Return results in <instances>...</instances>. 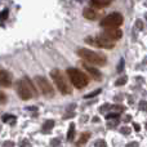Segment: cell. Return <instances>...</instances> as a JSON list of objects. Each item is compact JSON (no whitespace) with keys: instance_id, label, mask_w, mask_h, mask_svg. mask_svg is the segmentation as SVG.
I'll return each mask as SVG.
<instances>
[{"instance_id":"obj_1","label":"cell","mask_w":147,"mask_h":147,"mask_svg":"<svg viewBox=\"0 0 147 147\" xmlns=\"http://www.w3.org/2000/svg\"><path fill=\"white\" fill-rule=\"evenodd\" d=\"M51 76H52V80L54 81V84L57 85L58 90L61 92L62 94H71L72 93V86L71 84L67 81L66 76L62 74L61 70L58 69H53L51 70Z\"/></svg>"},{"instance_id":"obj_2","label":"cell","mask_w":147,"mask_h":147,"mask_svg":"<svg viewBox=\"0 0 147 147\" xmlns=\"http://www.w3.org/2000/svg\"><path fill=\"white\" fill-rule=\"evenodd\" d=\"M16 88H17L18 96H20L22 99H25V101L30 99L31 97H36V96H38V93H36V90H35V88H34L32 83L28 80L27 76H25L22 80H18Z\"/></svg>"},{"instance_id":"obj_3","label":"cell","mask_w":147,"mask_h":147,"mask_svg":"<svg viewBox=\"0 0 147 147\" xmlns=\"http://www.w3.org/2000/svg\"><path fill=\"white\" fill-rule=\"evenodd\" d=\"M78 54L83 59H85L86 62H90L92 65H96V66H105L106 65V57L103 54H99L97 52L90 51V49L80 48L78 51Z\"/></svg>"},{"instance_id":"obj_4","label":"cell","mask_w":147,"mask_h":147,"mask_svg":"<svg viewBox=\"0 0 147 147\" xmlns=\"http://www.w3.org/2000/svg\"><path fill=\"white\" fill-rule=\"evenodd\" d=\"M66 72H67V76L70 78V81L72 83V85L75 86V88L83 89V88H85V86L89 84L88 76H86L84 72H81L80 70L70 67V69H67Z\"/></svg>"},{"instance_id":"obj_5","label":"cell","mask_w":147,"mask_h":147,"mask_svg":"<svg viewBox=\"0 0 147 147\" xmlns=\"http://www.w3.org/2000/svg\"><path fill=\"white\" fill-rule=\"evenodd\" d=\"M85 43H88L89 45L98 47V48H105V49H112L115 47V43L111 40V39L107 38L105 34L96 36V38L88 36V38H85Z\"/></svg>"},{"instance_id":"obj_6","label":"cell","mask_w":147,"mask_h":147,"mask_svg":"<svg viewBox=\"0 0 147 147\" xmlns=\"http://www.w3.org/2000/svg\"><path fill=\"white\" fill-rule=\"evenodd\" d=\"M34 81H35L36 85L39 86V89H40V92L43 93L44 97H47V98H53L54 89H53V86H52V84L49 83L44 76H35Z\"/></svg>"},{"instance_id":"obj_7","label":"cell","mask_w":147,"mask_h":147,"mask_svg":"<svg viewBox=\"0 0 147 147\" xmlns=\"http://www.w3.org/2000/svg\"><path fill=\"white\" fill-rule=\"evenodd\" d=\"M123 21H124V18L120 13H111L101 21V26L106 28H117L119 26L123 25Z\"/></svg>"},{"instance_id":"obj_8","label":"cell","mask_w":147,"mask_h":147,"mask_svg":"<svg viewBox=\"0 0 147 147\" xmlns=\"http://www.w3.org/2000/svg\"><path fill=\"white\" fill-rule=\"evenodd\" d=\"M10 84H12V76H10V74L8 71H5V70H1L0 71V85L3 88H8V86H10Z\"/></svg>"},{"instance_id":"obj_9","label":"cell","mask_w":147,"mask_h":147,"mask_svg":"<svg viewBox=\"0 0 147 147\" xmlns=\"http://www.w3.org/2000/svg\"><path fill=\"white\" fill-rule=\"evenodd\" d=\"M105 35L114 41V40H117V39L121 38L123 32H121V30H119V28H106V31H105Z\"/></svg>"},{"instance_id":"obj_10","label":"cell","mask_w":147,"mask_h":147,"mask_svg":"<svg viewBox=\"0 0 147 147\" xmlns=\"http://www.w3.org/2000/svg\"><path fill=\"white\" fill-rule=\"evenodd\" d=\"M83 67H84V69H85L89 74H90L92 76H93V79H96V80H101V79H102L101 72H99L98 70L96 69V67L90 66V65H88V63H83Z\"/></svg>"},{"instance_id":"obj_11","label":"cell","mask_w":147,"mask_h":147,"mask_svg":"<svg viewBox=\"0 0 147 147\" xmlns=\"http://www.w3.org/2000/svg\"><path fill=\"white\" fill-rule=\"evenodd\" d=\"M83 16L86 18V20H94L97 17V13L93 8H85L83 10Z\"/></svg>"},{"instance_id":"obj_12","label":"cell","mask_w":147,"mask_h":147,"mask_svg":"<svg viewBox=\"0 0 147 147\" xmlns=\"http://www.w3.org/2000/svg\"><path fill=\"white\" fill-rule=\"evenodd\" d=\"M53 127H54V120H47L43 124V127H41V132L47 134V133H49L53 129Z\"/></svg>"},{"instance_id":"obj_13","label":"cell","mask_w":147,"mask_h":147,"mask_svg":"<svg viewBox=\"0 0 147 147\" xmlns=\"http://www.w3.org/2000/svg\"><path fill=\"white\" fill-rule=\"evenodd\" d=\"M109 114H123V112L125 111V107L124 106H121V105H114V106H111L110 107V110H109Z\"/></svg>"},{"instance_id":"obj_14","label":"cell","mask_w":147,"mask_h":147,"mask_svg":"<svg viewBox=\"0 0 147 147\" xmlns=\"http://www.w3.org/2000/svg\"><path fill=\"white\" fill-rule=\"evenodd\" d=\"M111 4L110 1H97V0H90L89 5L92 8H105V7H109Z\"/></svg>"},{"instance_id":"obj_15","label":"cell","mask_w":147,"mask_h":147,"mask_svg":"<svg viewBox=\"0 0 147 147\" xmlns=\"http://www.w3.org/2000/svg\"><path fill=\"white\" fill-rule=\"evenodd\" d=\"M89 138H90V133H89V132L83 133V134L80 136V138H79L78 143H76V145H78V147H81L83 145H85V143H86V141H88Z\"/></svg>"},{"instance_id":"obj_16","label":"cell","mask_w":147,"mask_h":147,"mask_svg":"<svg viewBox=\"0 0 147 147\" xmlns=\"http://www.w3.org/2000/svg\"><path fill=\"white\" fill-rule=\"evenodd\" d=\"M1 120H3V123H9L10 125H14L16 116H13V115H10V114H5L1 116Z\"/></svg>"},{"instance_id":"obj_17","label":"cell","mask_w":147,"mask_h":147,"mask_svg":"<svg viewBox=\"0 0 147 147\" xmlns=\"http://www.w3.org/2000/svg\"><path fill=\"white\" fill-rule=\"evenodd\" d=\"M74 136H75V124H70L69 127V132H67V141L71 142Z\"/></svg>"},{"instance_id":"obj_18","label":"cell","mask_w":147,"mask_h":147,"mask_svg":"<svg viewBox=\"0 0 147 147\" xmlns=\"http://www.w3.org/2000/svg\"><path fill=\"white\" fill-rule=\"evenodd\" d=\"M127 81H128V76H125V75H124V76L119 78L116 81H115V85H116V86H121V85H124V84L127 83Z\"/></svg>"},{"instance_id":"obj_19","label":"cell","mask_w":147,"mask_h":147,"mask_svg":"<svg viewBox=\"0 0 147 147\" xmlns=\"http://www.w3.org/2000/svg\"><path fill=\"white\" fill-rule=\"evenodd\" d=\"M124 67H125V61H124V58H121V59H120V62H119V65H117L116 71L119 74L123 72V71H124Z\"/></svg>"},{"instance_id":"obj_20","label":"cell","mask_w":147,"mask_h":147,"mask_svg":"<svg viewBox=\"0 0 147 147\" xmlns=\"http://www.w3.org/2000/svg\"><path fill=\"white\" fill-rule=\"evenodd\" d=\"M51 147H61V140L59 138H53L51 141Z\"/></svg>"},{"instance_id":"obj_21","label":"cell","mask_w":147,"mask_h":147,"mask_svg":"<svg viewBox=\"0 0 147 147\" xmlns=\"http://www.w3.org/2000/svg\"><path fill=\"white\" fill-rule=\"evenodd\" d=\"M93 147H107V145H106V142H105L103 140H97L96 142H94Z\"/></svg>"},{"instance_id":"obj_22","label":"cell","mask_w":147,"mask_h":147,"mask_svg":"<svg viewBox=\"0 0 147 147\" xmlns=\"http://www.w3.org/2000/svg\"><path fill=\"white\" fill-rule=\"evenodd\" d=\"M8 14H9V9L8 8H5V9H3L1 12V16H0V20L1 21H5L8 18Z\"/></svg>"},{"instance_id":"obj_23","label":"cell","mask_w":147,"mask_h":147,"mask_svg":"<svg viewBox=\"0 0 147 147\" xmlns=\"http://www.w3.org/2000/svg\"><path fill=\"white\" fill-rule=\"evenodd\" d=\"M101 93V89H96L94 92H92V93H88L84 96V98H90V97H94V96H98V94Z\"/></svg>"},{"instance_id":"obj_24","label":"cell","mask_w":147,"mask_h":147,"mask_svg":"<svg viewBox=\"0 0 147 147\" xmlns=\"http://www.w3.org/2000/svg\"><path fill=\"white\" fill-rule=\"evenodd\" d=\"M120 133H121V134H124V136H129L130 134V128L121 127V128H120Z\"/></svg>"},{"instance_id":"obj_25","label":"cell","mask_w":147,"mask_h":147,"mask_svg":"<svg viewBox=\"0 0 147 147\" xmlns=\"http://www.w3.org/2000/svg\"><path fill=\"white\" fill-rule=\"evenodd\" d=\"M117 124H119V120H117V119H115L114 121H109V123H107V128H110V129H112V128L117 127Z\"/></svg>"},{"instance_id":"obj_26","label":"cell","mask_w":147,"mask_h":147,"mask_svg":"<svg viewBox=\"0 0 147 147\" xmlns=\"http://www.w3.org/2000/svg\"><path fill=\"white\" fill-rule=\"evenodd\" d=\"M20 147H31V143L28 140H22L20 142Z\"/></svg>"},{"instance_id":"obj_27","label":"cell","mask_w":147,"mask_h":147,"mask_svg":"<svg viewBox=\"0 0 147 147\" xmlns=\"http://www.w3.org/2000/svg\"><path fill=\"white\" fill-rule=\"evenodd\" d=\"M136 27L138 28V31H142L143 30V22L141 20H137L136 21Z\"/></svg>"},{"instance_id":"obj_28","label":"cell","mask_w":147,"mask_h":147,"mask_svg":"<svg viewBox=\"0 0 147 147\" xmlns=\"http://www.w3.org/2000/svg\"><path fill=\"white\" fill-rule=\"evenodd\" d=\"M140 110H142V111H147V102L146 101H141L140 102Z\"/></svg>"},{"instance_id":"obj_29","label":"cell","mask_w":147,"mask_h":147,"mask_svg":"<svg viewBox=\"0 0 147 147\" xmlns=\"http://www.w3.org/2000/svg\"><path fill=\"white\" fill-rule=\"evenodd\" d=\"M110 107H111V106H110L109 103L103 105V106H101V107H99V112H106L107 110H110Z\"/></svg>"},{"instance_id":"obj_30","label":"cell","mask_w":147,"mask_h":147,"mask_svg":"<svg viewBox=\"0 0 147 147\" xmlns=\"http://www.w3.org/2000/svg\"><path fill=\"white\" fill-rule=\"evenodd\" d=\"M1 147H14V142H12V141H5Z\"/></svg>"},{"instance_id":"obj_31","label":"cell","mask_w":147,"mask_h":147,"mask_svg":"<svg viewBox=\"0 0 147 147\" xmlns=\"http://www.w3.org/2000/svg\"><path fill=\"white\" fill-rule=\"evenodd\" d=\"M125 147H140V143L138 142H129Z\"/></svg>"},{"instance_id":"obj_32","label":"cell","mask_w":147,"mask_h":147,"mask_svg":"<svg viewBox=\"0 0 147 147\" xmlns=\"http://www.w3.org/2000/svg\"><path fill=\"white\" fill-rule=\"evenodd\" d=\"M75 107H76V105H75V103L69 105V106H67V114H70V111H71V110H75Z\"/></svg>"},{"instance_id":"obj_33","label":"cell","mask_w":147,"mask_h":147,"mask_svg":"<svg viewBox=\"0 0 147 147\" xmlns=\"http://www.w3.org/2000/svg\"><path fill=\"white\" fill-rule=\"evenodd\" d=\"M0 97H1V105H4L5 103V94H4V92H0Z\"/></svg>"},{"instance_id":"obj_34","label":"cell","mask_w":147,"mask_h":147,"mask_svg":"<svg viewBox=\"0 0 147 147\" xmlns=\"http://www.w3.org/2000/svg\"><path fill=\"white\" fill-rule=\"evenodd\" d=\"M27 110H28V111H36V107H34V106H28V107H27Z\"/></svg>"},{"instance_id":"obj_35","label":"cell","mask_w":147,"mask_h":147,"mask_svg":"<svg viewBox=\"0 0 147 147\" xmlns=\"http://www.w3.org/2000/svg\"><path fill=\"white\" fill-rule=\"evenodd\" d=\"M134 129L137 130V132H140V129H141V128H140V125H138L137 123H134Z\"/></svg>"},{"instance_id":"obj_36","label":"cell","mask_w":147,"mask_h":147,"mask_svg":"<svg viewBox=\"0 0 147 147\" xmlns=\"http://www.w3.org/2000/svg\"><path fill=\"white\" fill-rule=\"evenodd\" d=\"M125 121H130V116H129V115H127V116H125Z\"/></svg>"},{"instance_id":"obj_37","label":"cell","mask_w":147,"mask_h":147,"mask_svg":"<svg viewBox=\"0 0 147 147\" xmlns=\"http://www.w3.org/2000/svg\"><path fill=\"white\" fill-rule=\"evenodd\" d=\"M145 17H146V20H147V13H146V14H145Z\"/></svg>"},{"instance_id":"obj_38","label":"cell","mask_w":147,"mask_h":147,"mask_svg":"<svg viewBox=\"0 0 147 147\" xmlns=\"http://www.w3.org/2000/svg\"><path fill=\"white\" fill-rule=\"evenodd\" d=\"M146 129H147V123H146Z\"/></svg>"}]
</instances>
